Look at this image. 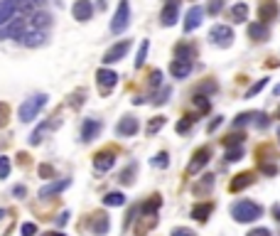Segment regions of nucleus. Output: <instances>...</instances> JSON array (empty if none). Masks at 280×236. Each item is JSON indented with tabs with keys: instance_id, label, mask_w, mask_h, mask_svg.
<instances>
[{
	"instance_id": "1",
	"label": "nucleus",
	"mask_w": 280,
	"mask_h": 236,
	"mask_svg": "<svg viewBox=\"0 0 280 236\" xmlns=\"http://www.w3.org/2000/svg\"><path fill=\"white\" fill-rule=\"evenodd\" d=\"M231 216L238 224H251V222H256V219L263 216V207L251 202V199H238V202L231 204Z\"/></svg>"
},
{
	"instance_id": "2",
	"label": "nucleus",
	"mask_w": 280,
	"mask_h": 236,
	"mask_svg": "<svg viewBox=\"0 0 280 236\" xmlns=\"http://www.w3.org/2000/svg\"><path fill=\"white\" fill-rule=\"evenodd\" d=\"M47 94H37V96H30V99H25L23 106L17 108V116H20V121L23 123H30V121H34L37 116H40V111L47 106Z\"/></svg>"
},
{
	"instance_id": "3",
	"label": "nucleus",
	"mask_w": 280,
	"mask_h": 236,
	"mask_svg": "<svg viewBox=\"0 0 280 236\" xmlns=\"http://www.w3.org/2000/svg\"><path fill=\"white\" fill-rule=\"evenodd\" d=\"M128 25H130V3H128V0H121L118 8H116V15H113V20H111V32L113 34L125 32Z\"/></svg>"
},
{
	"instance_id": "4",
	"label": "nucleus",
	"mask_w": 280,
	"mask_h": 236,
	"mask_svg": "<svg viewBox=\"0 0 280 236\" xmlns=\"http://www.w3.org/2000/svg\"><path fill=\"white\" fill-rule=\"evenodd\" d=\"M25 34H27V20L17 17V20H10L8 25H3L0 40H23Z\"/></svg>"
},
{
	"instance_id": "5",
	"label": "nucleus",
	"mask_w": 280,
	"mask_h": 236,
	"mask_svg": "<svg viewBox=\"0 0 280 236\" xmlns=\"http://www.w3.org/2000/svg\"><path fill=\"white\" fill-rule=\"evenodd\" d=\"M96 84H99V89H101L103 96H108L111 89H116V84H118V74L108 67H101L96 71Z\"/></svg>"
},
{
	"instance_id": "6",
	"label": "nucleus",
	"mask_w": 280,
	"mask_h": 236,
	"mask_svg": "<svg viewBox=\"0 0 280 236\" xmlns=\"http://www.w3.org/2000/svg\"><path fill=\"white\" fill-rule=\"evenodd\" d=\"M130 47H133L130 40H118V42L113 47H108V52L103 55V64H116V62H121V59L130 52Z\"/></svg>"
},
{
	"instance_id": "7",
	"label": "nucleus",
	"mask_w": 280,
	"mask_h": 236,
	"mask_svg": "<svg viewBox=\"0 0 280 236\" xmlns=\"http://www.w3.org/2000/svg\"><path fill=\"white\" fill-rule=\"evenodd\" d=\"M209 40L216 47H229L234 42V30L229 25H214L212 30H209Z\"/></svg>"
},
{
	"instance_id": "8",
	"label": "nucleus",
	"mask_w": 280,
	"mask_h": 236,
	"mask_svg": "<svg viewBox=\"0 0 280 236\" xmlns=\"http://www.w3.org/2000/svg\"><path fill=\"white\" fill-rule=\"evenodd\" d=\"M54 128H59V118H47V121H42V123L37 125L32 131V135H30V146H40L42 140H45V135L47 133H52Z\"/></svg>"
},
{
	"instance_id": "9",
	"label": "nucleus",
	"mask_w": 280,
	"mask_h": 236,
	"mask_svg": "<svg viewBox=\"0 0 280 236\" xmlns=\"http://www.w3.org/2000/svg\"><path fill=\"white\" fill-rule=\"evenodd\" d=\"M71 15H74L77 23H89L91 17H94V3L91 0H74Z\"/></svg>"
},
{
	"instance_id": "10",
	"label": "nucleus",
	"mask_w": 280,
	"mask_h": 236,
	"mask_svg": "<svg viewBox=\"0 0 280 236\" xmlns=\"http://www.w3.org/2000/svg\"><path fill=\"white\" fill-rule=\"evenodd\" d=\"M113 165H116V150L113 148H106V150L94 155V168L99 170V172H108Z\"/></svg>"
},
{
	"instance_id": "11",
	"label": "nucleus",
	"mask_w": 280,
	"mask_h": 236,
	"mask_svg": "<svg viewBox=\"0 0 280 236\" xmlns=\"http://www.w3.org/2000/svg\"><path fill=\"white\" fill-rule=\"evenodd\" d=\"M20 3L23 0H0V27L15 20V15L20 12Z\"/></svg>"
},
{
	"instance_id": "12",
	"label": "nucleus",
	"mask_w": 280,
	"mask_h": 236,
	"mask_svg": "<svg viewBox=\"0 0 280 236\" xmlns=\"http://www.w3.org/2000/svg\"><path fill=\"white\" fill-rule=\"evenodd\" d=\"M204 20V8L202 5H192L187 15H184V32H194Z\"/></svg>"
},
{
	"instance_id": "13",
	"label": "nucleus",
	"mask_w": 280,
	"mask_h": 236,
	"mask_svg": "<svg viewBox=\"0 0 280 236\" xmlns=\"http://www.w3.org/2000/svg\"><path fill=\"white\" fill-rule=\"evenodd\" d=\"M209 157H212V150H209V148H199V150L192 155V162L187 165V172H190V175H197V172H202L204 165L209 162Z\"/></svg>"
},
{
	"instance_id": "14",
	"label": "nucleus",
	"mask_w": 280,
	"mask_h": 236,
	"mask_svg": "<svg viewBox=\"0 0 280 236\" xmlns=\"http://www.w3.org/2000/svg\"><path fill=\"white\" fill-rule=\"evenodd\" d=\"M101 128H103V123L99 118H84V123H81V140L91 143L96 135L101 133Z\"/></svg>"
},
{
	"instance_id": "15",
	"label": "nucleus",
	"mask_w": 280,
	"mask_h": 236,
	"mask_svg": "<svg viewBox=\"0 0 280 236\" xmlns=\"http://www.w3.org/2000/svg\"><path fill=\"white\" fill-rule=\"evenodd\" d=\"M177 20H179V3L177 0H170L167 5L162 8V12H160V23L165 27H172Z\"/></svg>"
},
{
	"instance_id": "16",
	"label": "nucleus",
	"mask_w": 280,
	"mask_h": 236,
	"mask_svg": "<svg viewBox=\"0 0 280 236\" xmlns=\"http://www.w3.org/2000/svg\"><path fill=\"white\" fill-rule=\"evenodd\" d=\"M278 17V3L275 0H260L258 5V20L260 23H270Z\"/></svg>"
},
{
	"instance_id": "17",
	"label": "nucleus",
	"mask_w": 280,
	"mask_h": 236,
	"mask_svg": "<svg viewBox=\"0 0 280 236\" xmlns=\"http://www.w3.org/2000/svg\"><path fill=\"white\" fill-rule=\"evenodd\" d=\"M111 229V222H108V214L106 212H96L94 219H91V231L96 236H106Z\"/></svg>"
},
{
	"instance_id": "18",
	"label": "nucleus",
	"mask_w": 280,
	"mask_h": 236,
	"mask_svg": "<svg viewBox=\"0 0 280 236\" xmlns=\"http://www.w3.org/2000/svg\"><path fill=\"white\" fill-rule=\"evenodd\" d=\"M116 133L123 135V138H130V135L138 133V118L135 116H123L118 125H116Z\"/></svg>"
},
{
	"instance_id": "19",
	"label": "nucleus",
	"mask_w": 280,
	"mask_h": 236,
	"mask_svg": "<svg viewBox=\"0 0 280 236\" xmlns=\"http://www.w3.org/2000/svg\"><path fill=\"white\" fill-rule=\"evenodd\" d=\"M170 74L175 79H184L192 74V62L190 59H172V64H170Z\"/></svg>"
},
{
	"instance_id": "20",
	"label": "nucleus",
	"mask_w": 280,
	"mask_h": 236,
	"mask_svg": "<svg viewBox=\"0 0 280 236\" xmlns=\"http://www.w3.org/2000/svg\"><path fill=\"white\" fill-rule=\"evenodd\" d=\"M69 185H71V180H67V177H64V180L49 182L47 187H42V190H40V197H42V199H49L52 194H59V192H64Z\"/></svg>"
},
{
	"instance_id": "21",
	"label": "nucleus",
	"mask_w": 280,
	"mask_h": 236,
	"mask_svg": "<svg viewBox=\"0 0 280 236\" xmlns=\"http://www.w3.org/2000/svg\"><path fill=\"white\" fill-rule=\"evenodd\" d=\"M157 226V214H143L140 222L135 224V236H145L150 229Z\"/></svg>"
},
{
	"instance_id": "22",
	"label": "nucleus",
	"mask_w": 280,
	"mask_h": 236,
	"mask_svg": "<svg viewBox=\"0 0 280 236\" xmlns=\"http://www.w3.org/2000/svg\"><path fill=\"white\" fill-rule=\"evenodd\" d=\"M49 25H52V15H49V12H45V10L32 12V27H34V30L47 32V30H49Z\"/></svg>"
},
{
	"instance_id": "23",
	"label": "nucleus",
	"mask_w": 280,
	"mask_h": 236,
	"mask_svg": "<svg viewBox=\"0 0 280 236\" xmlns=\"http://www.w3.org/2000/svg\"><path fill=\"white\" fill-rule=\"evenodd\" d=\"M212 212H214V202H199V204L192 207V219H197V222H207Z\"/></svg>"
},
{
	"instance_id": "24",
	"label": "nucleus",
	"mask_w": 280,
	"mask_h": 236,
	"mask_svg": "<svg viewBox=\"0 0 280 236\" xmlns=\"http://www.w3.org/2000/svg\"><path fill=\"white\" fill-rule=\"evenodd\" d=\"M248 37L256 40V42L268 40V27H266V23H251L248 25Z\"/></svg>"
},
{
	"instance_id": "25",
	"label": "nucleus",
	"mask_w": 280,
	"mask_h": 236,
	"mask_svg": "<svg viewBox=\"0 0 280 236\" xmlns=\"http://www.w3.org/2000/svg\"><path fill=\"white\" fill-rule=\"evenodd\" d=\"M248 185H253V172H241L231 180V192H241L246 190Z\"/></svg>"
},
{
	"instance_id": "26",
	"label": "nucleus",
	"mask_w": 280,
	"mask_h": 236,
	"mask_svg": "<svg viewBox=\"0 0 280 236\" xmlns=\"http://www.w3.org/2000/svg\"><path fill=\"white\" fill-rule=\"evenodd\" d=\"M194 55H197V47L190 45V42H179L177 47H175V59H194Z\"/></svg>"
},
{
	"instance_id": "27",
	"label": "nucleus",
	"mask_w": 280,
	"mask_h": 236,
	"mask_svg": "<svg viewBox=\"0 0 280 236\" xmlns=\"http://www.w3.org/2000/svg\"><path fill=\"white\" fill-rule=\"evenodd\" d=\"M45 37H47V32L32 30V32H27L23 37V42H25V47H40V45H45Z\"/></svg>"
},
{
	"instance_id": "28",
	"label": "nucleus",
	"mask_w": 280,
	"mask_h": 236,
	"mask_svg": "<svg viewBox=\"0 0 280 236\" xmlns=\"http://www.w3.org/2000/svg\"><path fill=\"white\" fill-rule=\"evenodd\" d=\"M103 204H106V207H123L125 194L123 192H108V194L103 197Z\"/></svg>"
},
{
	"instance_id": "29",
	"label": "nucleus",
	"mask_w": 280,
	"mask_h": 236,
	"mask_svg": "<svg viewBox=\"0 0 280 236\" xmlns=\"http://www.w3.org/2000/svg\"><path fill=\"white\" fill-rule=\"evenodd\" d=\"M160 204H162V197H160V194H153V197H150V199L140 207V212H143V214H155L157 209H160Z\"/></svg>"
},
{
	"instance_id": "30",
	"label": "nucleus",
	"mask_w": 280,
	"mask_h": 236,
	"mask_svg": "<svg viewBox=\"0 0 280 236\" xmlns=\"http://www.w3.org/2000/svg\"><path fill=\"white\" fill-rule=\"evenodd\" d=\"M231 17H234V23H244L248 17V5L246 3H236L234 8H231Z\"/></svg>"
},
{
	"instance_id": "31",
	"label": "nucleus",
	"mask_w": 280,
	"mask_h": 236,
	"mask_svg": "<svg viewBox=\"0 0 280 236\" xmlns=\"http://www.w3.org/2000/svg\"><path fill=\"white\" fill-rule=\"evenodd\" d=\"M147 49H150V40H143V42H140V47H138V55H135V69H140L143 64H145Z\"/></svg>"
},
{
	"instance_id": "32",
	"label": "nucleus",
	"mask_w": 280,
	"mask_h": 236,
	"mask_svg": "<svg viewBox=\"0 0 280 236\" xmlns=\"http://www.w3.org/2000/svg\"><path fill=\"white\" fill-rule=\"evenodd\" d=\"M165 123H167V118H165V116H155V118H150V123H147L145 133H147V135H155Z\"/></svg>"
},
{
	"instance_id": "33",
	"label": "nucleus",
	"mask_w": 280,
	"mask_h": 236,
	"mask_svg": "<svg viewBox=\"0 0 280 236\" xmlns=\"http://www.w3.org/2000/svg\"><path fill=\"white\" fill-rule=\"evenodd\" d=\"M150 165H153V168H160V170H165L170 165V155L167 153H165V150H162V153H157L155 157H153V160H150Z\"/></svg>"
},
{
	"instance_id": "34",
	"label": "nucleus",
	"mask_w": 280,
	"mask_h": 236,
	"mask_svg": "<svg viewBox=\"0 0 280 236\" xmlns=\"http://www.w3.org/2000/svg\"><path fill=\"white\" fill-rule=\"evenodd\" d=\"M266 86H268V79H266V77L258 79L256 84H253V86H251V89L246 91V99H253V96H256V94H260V91L266 89Z\"/></svg>"
},
{
	"instance_id": "35",
	"label": "nucleus",
	"mask_w": 280,
	"mask_h": 236,
	"mask_svg": "<svg viewBox=\"0 0 280 236\" xmlns=\"http://www.w3.org/2000/svg\"><path fill=\"white\" fill-rule=\"evenodd\" d=\"M212 187H214V175H204V180L194 185V192H197V194H199V192H209Z\"/></svg>"
},
{
	"instance_id": "36",
	"label": "nucleus",
	"mask_w": 280,
	"mask_h": 236,
	"mask_svg": "<svg viewBox=\"0 0 280 236\" xmlns=\"http://www.w3.org/2000/svg\"><path fill=\"white\" fill-rule=\"evenodd\" d=\"M135 172H138V162H130V165H128V168L121 172V182H123V185H130Z\"/></svg>"
},
{
	"instance_id": "37",
	"label": "nucleus",
	"mask_w": 280,
	"mask_h": 236,
	"mask_svg": "<svg viewBox=\"0 0 280 236\" xmlns=\"http://www.w3.org/2000/svg\"><path fill=\"white\" fill-rule=\"evenodd\" d=\"M192 101H194V106H197V108H199L202 113H207L209 108H212V103H209V99H207V96H202V94H197V96H194Z\"/></svg>"
},
{
	"instance_id": "38",
	"label": "nucleus",
	"mask_w": 280,
	"mask_h": 236,
	"mask_svg": "<svg viewBox=\"0 0 280 236\" xmlns=\"http://www.w3.org/2000/svg\"><path fill=\"white\" fill-rule=\"evenodd\" d=\"M241 157H244V146L229 148V150H226V160H229V162H238Z\"/></svg>"
},
{
	"instance_id": "39",
	"label": "nucleus",
	"mask_w": 280,
	"mask_h": 236,
	"mask_svg": "<svg viewBox=\"0 0 280 236\" xmlns=\"http://www.w3.org/2000/svg\"><path fill=\"white\" fill-rule=\"evenodd\" d=\"M244 143V135H238V133H231V135H226L224 138V146L226 148H238Z\"/></svg>"
},
{
	"instance_id": "40",
	"label": "nucleus",
	"mask_w": 280,
	"mask_h": 236,
	"mask_svg": "<svg viewBox=\"0 0 280 236\" xmlns=\"http://www.w3.org/2000/svg\"><path fill=\"white\" fill-rule=\"evenodd\" d=\"M170 94H172V91H170V86H165V89H160V91H157V94H155V99H153V103H157V106H162V103H167Z\"/></svg>"
},
{
	"instance_id": "41",
	"label": "nucleus",
	"mask_w": 280,
	"mask_h": 236,
	"mask_svg": "<svg viewBox=\"0 0 280 236\" xmlns=\"http://www.w3.org/2000/svg\"><path fill=\"white\" fill-rule=\"evenodd\" d=\"M147 84H150L153 89H157V86L162 84V71H160V69H153V71H150V77H147Z\"/></svg>"
},
{
	"instance_id": "42",
	"label": "nucleus",
	"mask_w": 280,
	"mask_h": 236,
	"mask_svg": "<svg viewBox=\"0 0 280 236\" xmlns=\"http://www.w3.org/2000/svg\"><path fill=\"white\" fill-rule=\"evenodd\" d=\"M194 121H197L194 116H184V118H182V121L177 123V133H187V131L192 128V123H194Z\"/></svg>"
},
{
	"instance_id": "43",
	"label": "nucleus",
	"mask_w": 280,
	"mask_h": 236,
	"mask_svg": "<svg viewBox=\"0 0 280 236\" xmlns=\"http://www.w3.org/2000/svg\"><path fill=\"white\" fill-rule=\"evenodd\" d=\"M10 175V157L0 155V180H5Z\"/></svg>"
},
{
	"instance_id": "44",
	"label": "nucleus",
	"mask_w": 280,
	"mask_h": 236,
	"mask_svg": "<svg viewBox=\"0 0 280 236\" xmlns=\"http://www.w3.org/2000/svg\"><path fill=\"white\" fill-rule=\"evenodd\" d=\"M251 118H253V113H238L234 121V128H241V125H248L251 123Z\"/></svg>"
},
{
	"instance_id": "45",
	"label": "nucleus",
	"mask_w": 280,
	"mask_h": 236,
	"mask_svg": "<svg viewBox=\"0 0 280 236\" xmlns=\"http://www.w3.org/2000/svg\"><path fill=\"white\" fill-rule=\"evenodd\" d=\"M20 234H23V236H37V224H32V222H25V224L20 226Z\"/></svg>"
},
{
	"instance_id": "46",
	"label": "nucleus",
	"mask_w": 280,
	"mask_h": 236,
	"mask_svg": "<svg viewBox=\"0 0 280 236\" xmlns=\"http://www.w3.org/2000/svg\"><path fill=\"white\" fill-rule=\"evenodd\" d=\"M8 118H10V106L0 101V128H3L5 123H8Z\"/></svg>"
},
{
	"instance_id": "47",
	"label": "nucleus",
	"mask_w": 280,
	"mask_h": 236,
	"mask_svg": "<svg viewBox=\"0 0 280 236\" xmlns=\"http://www.w3.org/2000/svg\"><path fill=\"white\" fill-rule=\"evenodd\" d=\"M221 8H224V0H209V8H207V12L219 15V12H221Z\"/></svg>"
},
{
	"instance_id": "48",
	"label": "nucleus",
	"mask_w": 280,
	"mask_h": 236,
	"mask_svg": "<svg viewBox=\"0 0 280 236\" xmlns=\"http://www.w3.org/2000/svg\"><path fill=\"white\" fill-rule=\"evenodd\" d=\"M170 236H197L192 229H187V226H177V229H172V234Z\"/></svg>"
},
{
	"instance_id": "49",
	"label": "nucleus",
	"mask_w": 280,
	"mask_h": 236,
	"mask_svg": "<svg viewBox=\"0 0 280 236\" xmlns=\"http://www.w3.org/2000/svg\"><path fill=\"white\" fill-rule=\"evenodd\" d=\"M246 236H273V234H270V229H266V226H256V229H251Z\"/></svg>"
},
{
	"instance_id": "50",
	"label": "nucleus",
	"mask_w": 280,
	"mask_h": 236,
	"mask_svg": "<svg viewBox=\"0 0 280 236\" xmlns=\"http://www.w3.org/2000/svg\"><path fill=\"white\" fill-rule=\"evenodd\" d=\"M37 172H40L42 177H47V180H49V177H54V170L49 168V165H40V168H37Z\"/></svg>"
},
{
	"instance_id": "51",
	"label": "nucleus",
	"mask_w": 280,
	"mask_h": 236,
	"mask_svg": "<svg viewBox=\"0 0 280 236\" xmlns=\"http://www.w3.org/2000/svg\"><path fill=\"white\" fill-rule=\"evenodd\" d=\"M81 103H84V91H79V96H77V94L71 96V106H74V108H79Z\"/></svg>"
},
{
	"instance_id": "52",
	"label": "nucleus",
	"mask_w": 280,
	"mask_h": 236,
	"mask_svg": "<svg viewBox=\"0 0 280 236\" xmlns=\"http://www.w3.org/2000/svg\"><path fill=\"white\" fill-rule=\"evenodd\" d=\"M221 123H224V116H216L212 123H209V133H214V131H216V128H219Z\"/></svg>"
},
{
	"instance_id": "53",
	"label": "nucleus",
	"mask_w": 280,
	"mask_h": 236,
	"mask_svg": "<svg viewBox=\"0 0 280 236\" xmlns=\"http://www.w3.org/2000/svg\"><path fill=\"white\" fill-rule=\"evenodd\" d=\"M12 194H15V197H25V194H27L25 185H15V187H12Z\"/></svg>"
},
{
	"instance_id": "54",
	"label": "nucleus",
	"mask_w": 280,
	"mask_h": 236,
	"mask_svg": "<svg viewBox=\"0 0 280 236\" xmlns=\"http://www.w3.org/2000/svg\"><path fill=\"white\" fill-rule=\"evenodd\" d=\"M256 123H258V128H266V125H268L270 121H268V116L263 113V116H258V121H256Z\"/></svg>"
},
{
	"instance_id": "55",
	"label": "nucleus",
	"mask_w": 280,
	"mask_h": 236,
	"mask_svg": "<svg viewBox=\"0 0 280 236\" xmlns=\"http://www.w3.org/2000/svg\"><path fill=\"white\" fill-rule=\"evenodd\" d=\"M214 89H216V84H214V81H207V84L199 86V91H214Z\"/></svg>"
},
{
	"instance_id": "56",
	"label": "nucleus",
	"mask_w": 280,
	"mask_h": 236,
	"mask_svg": "<svg viewBox=\"0 0 280 236\" xmlns=\"http://www.w3.org/2000/svg\"><path fill=\"white\" fill-rule=\"evenodd\" d=\"M67 222H69V212H62V214H59V222H57V224H59V226H64Z\"/></svg>"
},
{
	"instance_id": "57",
	"label": "nucleus",
	"mask_w": 280,
	"mask_h": 236,
	"mask_svg": "<svg viewBox=\"0 0 280 236\" xmlns=\"http://www.w3.org/2000/svg\"><path fill=\"white\" fill-rule=\"evenodd\" d=\"M263 172H266V175H275L278 168H275V165H263Z\"/></svg>"
},
{
	"instance_id": "58",
	"label": "nucleus",
	"mask_w": 280,
	"mask_h": 236,
	"mask_svg": "<svg viewBox=\"0 0 280 236\" xmlns=\"http://www.w3.org/2000/svg\"><path fill=\"white\" fill-rule=\"evenodd\" d=\"M40 236H67V234H62V231H47V234H40Z\"/></svg>"
},
{
	"instance_id": "59",
	"label": "nucleus",
	"mask_w": 280,
	"mask_h": 236,
	"mask_svg": "<svg viewBox=\"0 0 280 236\" xmlns=\"http://www.w3.org/2000/svg\"><path fill=\"white\" fill-rule=\"evenodd\" d=\"M273 214H275V219L280 222V204H275V207H273Z\"/></svg>"
},
{
	"instance_id": "60",
	"label": "nucleus",
	"mask_w": 280,
	"mask_h": 236,
	"mask_svg": "<svg viewBox=\"0 0 280 236\" xmlns=\"http://www.w3.org/2000/svg\"><path fill=\"white\" fill-rule=\"evenodd\" d=\"M32 3H34V8H37V5H45L47 0H32Z\"/></svg>"
},
{
	"instance_id": "61",
	"label": "nucleus",
	"mask_w": 280,
	"mask_h": 236,
	"mask_svg": "<svg viewBox=\"0 0 280 236\" xmlns=\"http://www.w3.org/2000/svg\"><path fill=\"white\" fill-rule=\"evenodd\" d=\"M273 94H275V96H280V84L275 86V89H273Z\"/></svg>"
},
{
	"instance_id": "62",
	"label": "nucleus",
	"mask_w": 280,
	"mask_h": 236,
	"mask_svg": "<svg viewBox=\"0 0 280 236\" xmlns=\"http://www.w3.org/2000/svg\"><path fill=\"white\" fill-rule=\"evenodd\" d=\"M3 216H5V209H0V219H3Z\"/></svg>"
},
{
	"instance_id": "63",
	"label": "nucleus",
	"mask_w": 280,
	"mask_h": 236,
	"mask_svg": "<svg viewBox=\"0 0 280 236\" xmlns=\"http://www.w3.org/2000/svg\"><path fill=\"white\" fill-rule=\"evenodd\" d=\"M278 140H280V128H278Z\"/></svg>"
},
{
	"instance_id": "64",
	"label": "nucleus",
	"mask_w": 280,
	"mask_h": 236,
	"mask_svg": "<svg viewBox=\"0 0 280 236\" xmlns=\"http://www.w3.org/2000/svg\"><path fill=\"white\" fill-rule=\"evenodd\" d=\"M278 118H280V108H278Z\"/></svg>"
}]
</instances>
